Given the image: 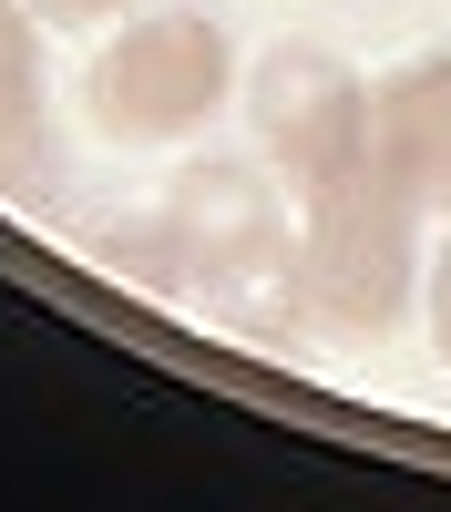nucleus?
I'll return each mask as SVG.
<instances>
[{"label":"nucleus","instance_id":"f257e3e1","mask_svg":"<svg viewBox=\"0 0 451 512\" xmlns=\"http://www.w3.org/2000/svg\"><path fill=\"white\" fill-rule=\"evenodd\" d=\"M410 205L380 164H359V175L318 185L308 205V246H298V287L318 297L328 328H390L410 308V277H421V246H410Z\"/></svg>","mask_w":451,"mask_h":512},{"label":"nucleus","instance_id":"423d86ee","mask_svg":"<svg viewBox=\"0 0 451 512\" xmlns=\"http://www.w3.org/2000/svg\"><path fill=\"white\" fill-rule=\"evenodd\" d=\"M31 0H0V195H52V144H41V52Z\"/></svg>","mask_w":451,"mask_h":512},{"label":"nucleus","instance_id":"f03ea898","mask_svg":"<svg viewBox=\"0 0 451 512\" xmlns=\"http://www.w3.org/2000/svg\"><path fill=\"white\" fill-rule=\"evenodd\" d=\"M226 82H236V62L205 11H144L93 52V123L113 144H164L216 113Z\"/></svg>","mask_w":451,"mask_h":512},{"label":"nucleus","instance_id":"0eeeda50","mask_svg":"<svg viewBox=\"0 0 451 512\" xmlns=\"http://www.w3.org/2000/svg\"><path fill=\"white\" fill-rule=\"evenodd\" d=\"M41 21H113V11H134V0H31Z\"/></svg>","mask_w":451,"mask_h":512},{"label":"nucleus","instance_id":"6e6552de","mask_svg":"<svg viewBox=\"0 0 451 512\" xmlns=\"http://www.w3.org/2000/svg\"><path fill=\"white\" fill-rule=\"evenodd\" d=\"M431 328H441V349H451V236H441V267H431Z\"/></svg>","mask_w":451,"mask_h":512},{"label":"nucleus","instance_id":"20e7f679","mask_svg":"<svg viewBox=\"0 0 451 512\" xmlns=\"http://www.w3.org/2000/svg\"><path fill=\"white\" fill-rule=\"evenodd\" d=\"M257 134L277 154V175H298L308 195L369 164V93L328 52H267L257 72Z\"/></svg>","mask_w":451,"mask_h":512},{"label":"nucleus","instance_id":"39448f33","mask_svg":"<svg viewBox=\"0 0 451 512\" xmlns=\"http://www.w3.org/2000/svg\"><path fill=\"white\" fill-rule=\"evenodd\" d=\"M369 164L410 205H451V62H410L369 93Z\"/></svg>","mask_w":451,"mask_h":512},{"label":"nucleus","instance_id":"7ed1b4c3","mask_svg":"<svg viewBox=\"0 0 451 512\" xmlns=\"http://www.w3.org/2000/svg\"><path fill=\"white\" fill-rule=\"evenodd\" d=\"M154 226H164V277H205V287L277 277V195L246 164H185Z\"/></svg>","mask_w":451,"mask_h":512}]
</instances>
